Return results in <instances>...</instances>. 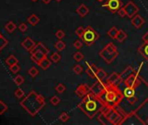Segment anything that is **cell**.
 I'll list each match as a JSON object with an SVG mask.
<instances>
[{
	"label": "cell",
	"instance_id": "1",
	"mask_svg": "<svg viewBox=\"0 0 148 125\" xmlns=\"http://www.w3.org/2000/svg\"><path fill=\"white\" fill-rule=\"evenodd\" d=\"M78 108L86 114L88 118L92 119L97 114L100 113L106 109V105L102 100L92 93L91 91L82 98V101L78 104Z\"/></svg>",
	"mask_w": 148,
	"mask_h": 125
},
{
	"label": "cell",
	"instance_id": "2",
	"mask_svg": "<svg viewBox=\"0 0 148 125\" xmlns=\"http://www.w3.org/2000/svg\"><path fill=\"white\" fill-rule=\"evenodd\" d=\"M100 98L105 103L106 107H119L123 101L124 94L119 89V85L111 84L106 82L104 91L100 96Z\"/></svg>",
	"mask_w": 148,
	"mask_h": 125
},
{
	"label": "cell",
	"instance_id": "3",
	"mask_svg": "<svg viewBox=\"0 0 148 125\" xmlns=\"http://www.w3.org/2000/svg\"><path fill=\"white\" fill-rule=\"evenodd\" d=\"M20 105L31 116H35L44 108L45 101L42 95L38 94L34 91H31L26 97L20 102Z\"/></svg>",
	"mask_w": 148,
	"mask_h": 125
},
{
	"label": "cell",
	"instance_id": "4",
	"mask_svg": "<svg viewBox=\"0 0 148 125\" xmlns=\"http://www.w3.org/2000/svg\"><path fill=\"white\" fill-rule=\"evenodd\" d=\"M117 108L118 107L116 108L115 107H106V109L102 111L110 124H121L123 123V121L127 118V115H125L123 111L118 110Z\"/></svg>",
	"mask_w": 148,
	"mask_h": 125
},
{
	"label": "cell",
	"instance_id": "5",
	"mask_svg": "<svg viewBox=\"0 0 148 125\" xmlns=\"http://www.w3.org/2000/svg\"><path fill=\"white\" fill-rule=\"evenodd\" d=\"M98 54H100V57H101L106 63L111 64L118 58L119 52H118L116 46H115L112 43H109L108 44L106 45L105 48H103L100 51Z\"/></svg>",
	"mask_w": 148,
	"mask_h": 125
},
{
	"label": "cell",
	"instance_id": "6",
	"mask_svg": "<svg viewBox=\"0 0 148 125\" xmlns=\"http://www.w3.org/2000/svg\"><path fill=\"white\" fill-rule=\"evenodd\" d=\"M30 53L31 55V59L39 66V63H41V61L44 59L45 58H47L49 50L42 43H38L36 44L35 47L30 51Z\"/></svg>",
	"mask_w": 148,
	"mask_h": 125
},
{
	"label": "cell",
	"instance_id": "7",
	"mask_svg": "<svg viewBox=\"0 0 148 125\" xmlns=\"http://www.w3.org/2000/svg\"><path fill=\"white\" fill-rule=\"evenodd\" d=\"M142 79L140 78L139 82H137L133 86H125V90L123 91L124 97L126 99V101L131 104V105H136V103L139 101V95L140 93H138V86L140 83Z\"/></svg>",
	"mask_w": 148,
	"mask_h": 125
},
{
	"label": "cell",
	"instance_id": "8",
	"mask_svg": "<svg viewBox=\"0 0 148 125\" xmlns=\"http://www.w3.org/2000/svg\"><path fill=\"white\" fill-rule=\"evenodd\" d=\"M100 38V34H98L92 26L88 25L85 28V31L82 36V41L85 43L86 46L93 45Z\"/></svg>",
	"mask_w": 148,
	"mask_h": 125
},
{
	"label": "cell",
	"instance_id": "9",
	"mask_svg": "<svg viewBox=\"0 0 148 125\" xmlns=\"http://www.w3.org/2000/svg\"><path fill=\"white\" fill-rule=\"evenodd\" d=\"M102 6L106 8L111 13L115 14L119 11L120 8L123 7V3L121 0H107Z\"/></svg>",
	"mask_w": 148,
	"mask_h": 125
},
{
	"label": "cell",
	"instance_id": "10",
	"mask_svg": "<svg viewBox=\"0 0 148 125\" xmlns=\"http://www.w3.org/2000/svg\"><path fill=\"white\" fill-rule=\"evenodd\" d=\"M106 82L105 81H100V80H97L92 87H90V91L92 93H93L94 95L100 97L101 95V93L104 91L105 88H106Z\"/></svg>",
	"mask_w": 148,
	"mask_h": 125
},
{
	"label": "cell",
	"instance_id": "11",
	"mask_svg": "<svg viewBox=\"0 0 148 125\" xmlns=\"http://www.w3.org/2000/svg\"><path fill=\"white\" fill-rule=\"evenodd\" d=\"M124 9L126 12V16L130 19H133L134 16H136L139 11V7L133 2V1H130L128 2L125 6H124Z\"/></svg>",
	"mask_w": 148,
	"mask_h": 125
},
{
	"label": "cell",
	"instance_id": "12",
	"mask_svg": "<svg viewBox=\"0 0 148 125\" xmlns=\"http://www.w3.org/2000/svg\"><path fill=\"white\" fill-rule=\"evenodd\" d=\"M89 92H90V87L86 83H82V84L78 85L75 90V94L80 98H83Z\"/></svg>",
	"mask_w": 148,
	"mask_h": 125
},
{
	"label": "cell",
	"instance_id": "13",
	"mask_svg": "<svg viewBox=\"0 0 148 125\" xmlns=\"http://www.w3.org/2000/svg\"><path fill=\"white\" fill-rule=\"evenodd\" d=\"M131 19V25L136 29H140L145 24V19L140 15H138V14L136 16H134L133 19Z\"/></svg>",
	"mask_w": 148,
	"mask_h": 125
},
{
	"label": "cell",
	"instance_id": "14",
	"mask_svg": "<svg viewBox=\"0 0 148 125\" xmlns=\"http://www.w3.org/2000/svg\"><path fill=\"white\" fill-rule=\"evenodd\" d=\"M86 74L90 77H92V78H95V76H96V73H97V71H98V67L94 64V63H89V62H87L86 63Z\"/></svg>",
	"mask_w": 148,
	"mask_h": 125
},
{
	"label": "cell",
	"instance_id": "15",
	"mask_svg": "<svg viewBox=\"0 0 148 125\" xmlns=\"http://www.w3.org/2000/svg\"><path fill=\"white\" fill-rule=\"evenodd\" d=\"M134 72H135V71H134V69H133V67H131V66H127V67L122 71V72H121V74H119L121 82L124 83V81H125V79H127L131 75H133Z\"/></svg>",
	"mask_w": 148,
	"mask_h": 125
},
{
	"label": "cell",
	"instance_id": "16",
	"mask_svg": "<svg viewBox=\"0 0 148 125\" xmlns=\"http://www.w3.org/2000/svg\"><path fill=\"white\" fill-rule=\"evenodd\" d=\"M106 82L109 83H111V84H115V85H119L120 83H122L120 80V76L117 72H112L109 77H107Z\"/></svg>",
	"mask_w": 148,
	"mask_h": 125
},
{
	"label": "cell",
	"instance_id": "17",
	"mask_svg": "<svg viewBox=\"0 0 148 125\" xmlns=\"http://www.w3.org/2000/svg\"><path fill=\"white\" fill-rule=\"evenodd\" d=\"M21 45L24 49H25L26 50L28 51H31L32 49H33L36 45V43L32 40L31 38H26L22 43H21Z\"/></svg>",
	"mask_w": 148,
	"mask_h": 125
},
{
	"label": "cell",
	"instance_id": "18",
	"mask_svg": "<svg viewBox=\"0 0 148 125\" xmlns=\"http://www.w3.org/2000/svg\"><path fill=\"white\" fill-rule=\"evenodd\" d=\"M138 52L146 60L148 61V43H143L138 49Z\"/></svg>",
	"mask_w": 148,
	"mask_h": 125
},
{
	"label": "cell",
	"instance_id": "19",
	"mask_svg": "<svg viewBox=\"0 0 148 125\" xmlns=\"http://www.w3.org/2000/svg\"><path fill=\"white\" fill-rule=\"evenodd\" d=\"M89 11H90L89 8H88L86 5H84V4L80 5L78 7V9L75 11V12L78 13V15H79L81 17H85L89 13Z\"/></svg>",
	"mask_w": 148,
	"mask_h": 125
},
{
	"label": "cell",
	"instance_id": "20",
	"mask_svg": "<svg viewBox=\"0 0 148 125\" xmlns=\"http://www.w3.org/2000/svg\"><path fill=\"white\" fill-rule=\"evenodd\" d=\"M108 77L107 73L106 72V70H104L103 69L101 68H98V71L96 73V76H95V78L97 80H100V81H105V79H106Z\"/></svg>",
	"mask_w": 148,
	"mask_h": 125
},
{
	"label": "cell",
	"instance_id": "21",
	"mask_svg": "<svg viewBox=\"0 0 148 125\" xmlns=\"http://www.w3.org/2000/svg\"><path fill=\"white\" fill-rule=\"evenodd\" d=\"M39 21H40L39 17L35 14H31L30 17H28V19H27V22L32 26L37 25L39 23Z\"/></svg>",
	"mask_w": 148,
	"mask_h": 125
},
{
	"label": "cell",
	"instance_id": "22",
	"mask_svg": "<svg viewBox=\"0 0 148 125\" xmlns=\"http://www.w3.org/2000/svg\"><path fill=\"white\" fill-rule=\"evenodd\" d=\"M119 31V29H118L117 27L113 26V27L110 28V30L107 31V35L109 36V37H110L111 38H112V39H116L117 35H118Z\"/></svg>",
	"mask_w": 148,
	"mask_h": 125
},
{
	"label": "cell",
	"instance_id": "23",
	"mask_svg": "<svg viewBox=\"0 0 148 125\" xmlns=\"http://www.w3.org/2000/svg\"><path fill=\"white\" fill-rule=\"evenodd\" d=\"M52 60H50V59H48L47 58H45L44 59H43L42 61H41V63H39V67L41 68V69H43L44 70H46L48 68H50L51 67V65H52V62H51Z\"/></svg>",
	"mask_w": 148,
	"mask_h": 125
},
{
	"label": "cell",
	"instance_id": "24",
	"mask_svg": "<svg viewBox=\"0 0 148 125\" xmlns=\"http://www.w3.org/2000/svg\"><path fill=\"white\" fill-rule=\"evenodd\" d=\"M127 34L121 29H119V31L117 35V38H116V40H118L119 43H123L126 38H127Z\"/></svg>",
	"mask_w": 148,
	"mask_h": 125
},
{
	"label": "cell",
	"instance_id": "25",
	"mask_svg": "<svg viewBox=\"0 0 148 125\" xmlns=\"http://www.w3.org/2000/svg\"><path fill=\"white\" fill-rule=\"evenodd\" d=\"M19 63L18 58H16L15 56H13V55L9 56V57L5 59V63H6L7 65H9V67L11 66V65H13V64H15V63Z\"/></svg>",
	"mask_w": 148,
	"mask_h": 125
},
{
	"label": "cell",
	"instance_id": "26",
	"mask_svg": "<svg viewBox=\"0 0 148 125\" xmlns=\"http://www.w3.org/2000/svg\"><path fill=\"white\" fill-rule=\"evenodd\" d=\"M5 29H6V30H7L9 33H11V32H13L16 29H17V25H16V24H14V22L9 21V22L5 24Z\"/></svg>",
	"mask_w": 148,
	"mask_h": 125
},
{
	"label": "cell",
	"instance_id": "27",
	"mask_svg": "<svg viewBox=\"0 0 148 125\" xmlns=\"http://www.w3.org/2000/svg\"><path fill=\"white\" fill-rule=\"evenodd\" d=\"M38 73H39V70H38V68H36V67H31V68L28 70V74H29L30 77H32V78L36 77L38 75Z\"/></svg>",
	"mask_w": 148,
	"mask_h": 125
},
{
	"label": "cell",
	"instance_id": "28",
	"mask_svg": "<svg viewBox=\"0 0 148 125\" xmlns=\"http://www.w3.org/2000/svg\"><path fill=\"white\" fill-rule=\"evenodd\" d=\"M65 48H66V45H65V44H64L62 40H59V41H58V42L55 44V49H56L58 51H62V50H64Z\"/></svg>",
	"mask_w": 148,
	"mask_h": 125
},
{
	"label": "cell",
	"instance_id": "29",
	"mask_svg": "<svg viewBox=\"0 0 148 125\" xmlns=\"http://www.w3.org/2000/svg\"><path fill=\"white\" fill-rule=\"evenodd\" d=\"M51 60L53 62V63H58L60 60H61V55L58 52H54L52 54V56L50 57Z\"/></svg>",
	"mask_w": 148,
	"mask_h": 125
},
{
	"label": "cell",
	"instance_id": "30",
	"mask_svg": "<svg viewBox=\"0 0 148 125\" xmlns=\"http://www.w3.org/2000/svg\"><path fill=\"white\" fill-rule=\"evenodd\" d=\"M98 120L100 122V123H101V124H110V123H109V122L107 121V119H106V116L104 115V113H103L102 111L100 113V115H98Z\"/></svg>",
	"mask_w": 148,
	"mask_h": 125
},
{
	"label": "cell",
	"instance_id": "31",
	"mask_svg": "<svg viewBox=\"0 0 148 125\" xmlns=\"http://www.w3.org/2000/svg\"><path fill=\"white\" fill-rule=\"evenodd\" d=\"M55 91L59 93V94H62L64 93L65 91H66V87H65L63 83H58L56 87H55Z\"/></svg>",
	"mask_w": 148,
	"mask_h": 125
},
{
	"label": "cell",
	"instance_id": "32",
	"mask_svg": "<svg viewBox=\"0 0 148 125\" xmlns=\"http://www.w3.org/2000/svg\"><path fill=\"white\" fill-rule=\"evenodd\" d=\"M59 120L62 122H66L69 119H70V116L68 115L67 112H62L60 115H59Z\"/></svg>",
	"mask_w": 148,
	"mask_h": 125
},
{
	"label": "cell",
	"instance_id": "33",
	"mask_svg": "<svg viewBox=\"0 0 148 125\" xmlns=\"http://www.w3.org/2000/svg\"><path fill=\"white\" fill-rule=\"evenodd\" d=\"M73 58L76 62L79 63L80 61H82L84 59V55H83V53H81L80 51H77L75 54L73 55Z\"/></svg>",
	"mask_w": 148,
	"mask_h": 125
},
{
	"label": "cell",
	"instance_id": "34",
	"mask_svg": "<svg viewBox=\"0 0 148 125\" xmlns=\"http://www.w3.org/2000/svg\"><path fill=\"white\" fill-rule=\"evenodd\" d=\"M7 44H8L7 39H5L2 36V34L0 33V51H1L7 45Z\"/></svg>",
	"mask_w": 148,
	"mask_h": 125
},
{
	"label": "cell",
	"instance_id": "35",
	"mask_svg": "<svg viewBox=\"0 0 148 125\" xmlns=\"http://www.w3.org/2000/svg\"><path fill=\"white\" fill-rule=\"evenodd\" d=\"M13 81H14V83H15L16 85L19 86V85H21V84L25 82V78H24L21 75H19V76H17V77H15V78H14Z\"/></svg>",
	"mask_w": 148,
	"mask_h": 125
},
{
	"label": "cell",
	"instance_id": "36",
	"mask_svg": "<svg viewBox=\"0 0 148 125\" xmlns=\"http://www.w3.org/2000/svg\"><path fill=\"white\" fill-rule=\"evenodd\" d=\"M72 70H73V72L75 73V74H77V75H80L82 72H83V67H82L80 64H76L74 67H73V69H72Z\"/></svg>",
	"mask_w": 148,
	"mask_h": 125
},
{
	"label": "cell",
	"instance_id": "37",
	"mask_svg": "<svg viewBox=\"0 0 148 125\" xmlns=\"http://www.w3.org/2000/svg\"><path fill=\"white\" fill-rule=\"evenodd\" d=\"M8 110V106L3 102L0 100V115H3Z\"/></svg>",
	"mask_w": 148,
	"mask_h": 125
},
{
	"label": "cell",
	"instance_id": "38",
	"mask_svg": "<svg viewBox=\"0 0 148 125\" xmlns=\"http://www.w3.org/2000/svg\"><path fill=\"white\" fill-rule=\"evenodd\" d=\"M84 31H85V28H84L83 26H78V27L76 28V30H75L76 35L78 36V37L80 39H81V38H82V36H83Z\"/></svg>",
	"mask_w": 148,
	"mask_h": 125
},
{
	"label": "cell",
	"instance_id": "39",
	"mask_svg": "<svg viewBox=\"0 0 148 125\" xmlns=\"http://www.w3.org/2000/svg\"><path fill=\"white\" fill-rule=\"evenodd\" d=\"M18 63H15V64L10 66V70L11 71L12 73H14V74L18 73L19 71L20 70V66H19Z\"/></svg>",
	"mask_w": 148,
	"mask_h": 125
},
{
	"label": "cell",
	"instance_id": "40",
	"mask_svg": "<svg viewBox=\"0 0 148 125\" xmlns=\"http://www.w3.org/2000/svg\"><path fill=\"white\" fill-rule=\"evenodd\" d=\"M61 102V99L57 97V96H53L51 99H50V103L53 105V106H57L59 103Z\"/></svg>",
	"mask_w": 148,
	"mask_h": 125
},
{
	"label": "cell",
	"instance_id": "41",
	"mask_svg": "<svg viewBox=\"0 0 148 125\" xmlns=\"http://www.w3.org/2000/svg\"><path fill=\"white\" fill-rule=\"evenodd\" d=\"M14 95H15V97H17V98H22V97L25 96V92L23 91L22 89L19 88L18 90H16V91H15Z\"/></svg>",
	"mask_w": 148,
	"mask_h": 125
},
{
	"label": "cell",
	"instance_id": "42",
	"mask_svg": "<svg viewBox=\"0 0 148 125\" xmlns=\"http://www.w3.org/2000/svg\"><path fill=\"white\" fill-rule=\"evenodd\" d=\"M55 37H56L57 38H58L59 40H61L62 38H64L65 37V33H64V30H57L56 33H55Z\"/></svg>",
	"mask_w": 148,
	"mask_h": 125
},
{
	"label": "cell",
	"instance_id": "43",
	"mask_svg": "<svg viewBox=\"0 0 148 125\" xmlns=\"http://www.w3.org/2000/svg\"><path fill=\"white\" fill-rule=\"evenodd\" d=\"M83 44H84V42L82 41V39H78V40H76V41L74 42L73 46H74L75 49L79 50V49H81L82 47H83Z\"/></svg>",
	"mask_w": 148,
	"mask_h": 125
},
{
	"label": "cell",
	"instance_id": "44",
	"mask_svg": "<svg viewBox=\"0 0 148 125\" xmlns=\"http://www.w3.org/2000/svg\"><path fill=\"white\" fill-rule=\"evenodd\" d=\"M19 29L20 30L21 32H25L27 30L28 27H27V24L25 23H21L19 26Z\"/></svg>",
	"mask_w": 148,
	"mask_h": 125
},
{
	"label": "cell",
	"instance_id": "45",
	"mask_svg": "<svg viewBox=\"0 0 148 125\" xmlns=\"http://www.w3.org/2000/svg\"><path fill=\"white\" fill-rule=\"evenodd\" d=\"M118 14H119V17H125L126 16V12H125V11L124 7H122V8H120V9L119 10Z\"/></svg>",
	"mask_w": 148,
	"mask_h": 125
},
{
	"label": "cell",
	"instance_id": "46",
	"mask_svg": "<svg viewBox=\"0 0 148 125\" xmlns=\"http://www.w3.org/2000/svg\"><path fill=\"white\" fill-rule=\"evenodd\" d=\"M142 40H143V42H145V43H148V32H146V33L143 36Z\"/></svg>",
	"mask_w": 148,
	"mask_h": 125
},
{
	"label": "cell",
	"instance_id": "47",
	"mask_svg": "<svg viewBox=\"0 0 148 125\" xmlns=\"http://www.w3.org/2000/svg\"><path fill=\"white\" fill-rule=\"evenodd\" d=\"M52 0H42V2L45 5H48V4H50L51 3Z\"/></svg>",
	"mask_w": 148,
	"mask_h": 125
},
{
	"label": "cell",
	"instance_id": "48",
	"mask_svg": "<svg viewBox=\"0 0 148 125\" xmlns=\"http://www.w3.org/2000/svg\"><path fill=\"white\" fill-rule=\"evenodd\" d=\"M55 1H56V2H58V3H59V2H61V1H62V0H55Z\"/></svg>",
	"mask_w": 148,
	"mask_h": 125
},
{
	"label": "cell",
	"instance_id": "49",
	"mask_svg": "<svg viewBox=\"0 0 148 125\" xmlns=\"http://www.w3.org/2000/svg\"><path fill=\"white\" fill-rule=\"evenodd\" d=\"M98 2H103V1H105V0H98Z\"/></svg>",
	"mask_w": 148,
	"mask_h": 125
},
{
	"label": "cell",
	"instance_id": "50",
	"mask_svg": "<svg viewBox=\"0 0 148 125\" xmlns=\"http://www.w3.org/2000/svg\"><path fill=\"white\" fill-rule=\"evenodd\" d=\"M31 1H32V2H37L38 0H31Z\"/></svg>",
	"mask_w": 148,
	"mask_h": 125
},
{
	"label": "cell",
	"instance_id": "51",
	"mask_svg": "<svg viewBox=\"0 0 148 125\" xmlns=\"http://www.w3.org/2000/svg\"><path fill=\"white\" fill-rule=\"evenodd\" d=\"M146 122V123H147V124H148V118H147V119H146V122Z\"/></svg>",
	"mask_w": 148,
	"mask_h": 125
}]
</instances>
